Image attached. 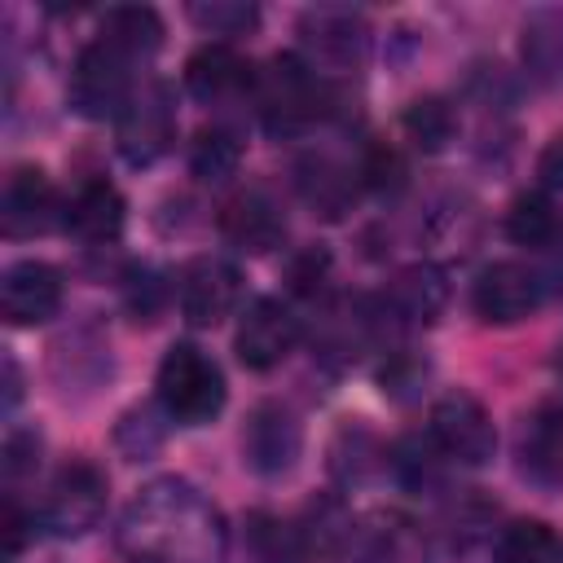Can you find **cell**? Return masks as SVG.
Returning <instances> with one entry per match:
<instances>
[{"label": "cell", "instance_id": "cell-11", "mask_svg": "<svg viewBox=\"0 0 563 563\" xmlns=\"http://www.w3.org/2000/svg\"><path fill=\"white\" fill-rule=\"evenodd\" d=\"M299 343V317L290 312V303L260 295L246 303L238 334H233V352L246 369H273L282 365Z\"/></svg>", "mask_w": 563, "mask_h": 563}, {"label": "cell", "instance_id": "cell-30", "mask_svg": "<svg viewBox=\"0 0 563 563\" xmlns=\"http://www.w3.org/2000/svg\"><path fill=\"white\" fill-rule=\"evenodd\" d=\"M330 273H334V260H330V251H325L321 242L299 246V251L290 255V264H286V282H290V290H295L299 299H321Z\"/></svg>", "mask_w": 563, "mask_h": 563}, {"label": "cell", "instance_id": "cell-26", "mask_svg": "<svg viewBox=\"0 0 563 563\" xmlns=\"http://www.w3.org/2000/svg\"><path fill=\"white\" fill-rule=\"evenodd\" d=\"M497 563H563V537L545 519H510L497 532Z\"/></svg>", "mask_w": 563, "mask_h": 563}, {"label": "cell", "instance_id": "cell-31", "mask_svg": "<svg viewBox=\"0 0 563 563\" xmlns=\"http://www.w3.org/2000/svg\"><path fill=\"white\" fill-rule=\"evenodd\" d=\"M114 440H119V449H123L132 462H141V457H150V453L163 444V427L154 422V409L141 405V409H128V413H123V422L114 427Z\"/></svg>", "mask_w": 563, "mask_h": 563}, {"label": "cell", "instance_id": "cell-19", "mask_svg": "<svg viewBox=\"0 0 563 563\" xmlns=\"http://www.w3.org/2000/svg\"><path fill=\"white\" fill-rule=\"evenodd\" d=\"M444 303H449V277L440 264L400 268L378 299V308H383V317H391V325H431L444 312Z\"/></svg>", "mask_w": 563, "mask_h": 563}, {"label": "cell", "instance_id": "cell-15", "mask_svg": "<svg viewBox=\"0 0 563 563\" xmlns=\"http://www.w3.org/2000/svg\"><path fill=\"white\" fill-rule=\"evenodd\" d=\"M220 233H224L229 246H238L246 255H264V251L286 242V216H282V207H277V198L268 189L251 185V189H242V194H233L224 202Z\"/></svg>", "mask_w": 563, "mask_h": 563}, {"label": "cell", "instance_id": "cell-34", "mask_svg": "<svg viewBox=\"0 0 563 563\" xmlns=\"http://www.w3.org/2000/svg\"><path fill=\"white\" fill-rule=\"evenodd\" d=\"M356 176H361L369 189H396V185L405 180V163H400L396 150H387V145H369L365 158H361V167H356Z\"/></svg>", "mask_w": 563, "mask_h": 563}, {"label": "cell", "instance_id": "cell-20", "mask_svg": "<svg viewBox=\"0 0 563 563\" xmlns=\"http://www.w3.org/2000/svg\"><path fill=\"white\" fill-rule=\"evenodd\" d=\"M519 466L537 484H563V405L545 400L523 418Z\"/></svg>", "mask_w": 563, "mask_h": 563}, {"label": "cell", "instance_id": "cell-29", "mask_svg": "<svg viewBox=\"0 0 563 563\" xmlns=\"http://www.w3.org/2000/svg\"><path fill=\"white\" fill-rule=\"evenodd\" d=\"M189 22L207 35H246L255 31L260 9L242 0H211V4H189Z\"/></svg>", "mask_w": 563, "mask_h": 563}, {"label": "cell", "instance_id": "cell-25", "mask_svg": "<svg viewBox=\"0 0 563 563\" xmlns=\"http://www.w3.org/2000/svg\"><path fill=\"white\" fill-rule=\"evenodd\" d=\"M97 35L110 40V44H119L128 57L145 62L163 44V18L150 4H114V9L101 13V31Z\"/></svg>", "mask_w": 563, "mask_h": 563}, {"label": "cell", "instance_id": "cell-6", "mask_svg": "<svg viewBox=\"0 0 563 563\" xmlns=\"http://www.w3.org/2000/svg\"><path fill=\"white\" fill-rule=\"evenodd\" d=\"M299 48L303 62L330 75H352L369 57V22L343 4H317L299 18Z\"/></svg>", "mask_w": 563, "mask_h": 563}, {"label": "cell", "instance_id": "cell-27", "mask_svg": "<svg viewBox=\"0 0 563 563\" xmlns=\"http://www.w3.org/2000/svg\"><path fill=\"white\" fill-rule=\"evenodd\" d=\"M400 128H405V136H409L422 154H440V150H449V141L457 136V110H453L444 97H418V101L405 106Z\"/></svg>", "mask_w": 563, "mask_h": 563}, {"label": "cell", "instance_id": "cell-7", "mask_svg": "<svg viewBox=\"0 0 563 563\" xmlns=\"http://www.w3.org/2000/svg\"><path fill=\"white\" fill-rule=\"evenodd\" d=\"M427 440L457 466H488L497 453V427L471 391H444L427 413Z\"/></svg>", "mask_w": 563, "mask_h": 563}, {"label": "cell", "instance_id": "cell-5", "mask_svg": "<svg viewBox=\"0 0 563 563\" xmlns=\"http://www.w3.org/2000/svg\"><path fill=\"white\" fill-rule=\"evenodd\" d=\"M132 66H136V57H128L119 44H110L101 35L92 44H84L70 66V110L84 119H119L136 92Z\"/></svg>", "mask_w": 563, "mask_h": 563}, {"label": "cell", "instance_id": "cell-16", "mask_svg": "<svg viewBox=\"0 0 563 563\" xmlns=\"http://www.w3.org/2000/svg\"><path fill=\"white\" fill-rule=\"evenodd\" d=\"M185 88L207 106H224L238 101L242 92H255V66L233 44L211 40L185 62Z\"/></svg>", "mask_w": 563, "mask_h": 563}, {"label": "cell", "instance_id": "cell-33", "mask_svg": "<svg viewBox=\"0 0 563 563\" xmlns=\"http://www.w3.org/2000/svg\"><path fill=\"white\" fill-rule=\"evenodd\" d=\"M40 449H44V440H40V431H31V427H13L9 435H4V479L9 484H18L22 475H31L35 466H40Z\"/></svg>", "mask_w": 563, "mask_h": 563}, {"label": "cell", "instance_id": "cell-23", "mask_svg": "<svg viewBox=\"0 0 563 563\" xmlns=\"http://www.w3.org/2000/svg\"><path fill=\"white\" fill-rule=\"evenodd\" d=\"M356 180H361V176L347 172V167H339L330 154H312V158H303V163L295 167V185H299L303 202H308L317 216H325V220H339V216L352 207Z\"/></svg>", "mask_w": 563, "mask_h": 563}, {"label": "cell", "instance_id": "cell-24", "mask_svg": "<svg viewBox=\"0 0 563 563\" xmlns=\"http://www.w3.org/2000/svg\"><path fill=\"white\" fill-rule=\"evenodd\" d=\"M246 563H308V541L299 519H282L268 510L246 515Z\"/></svg>", "mask_w": 563, "mask_h": 563}, {"label": "cell", "instance_id": "cell-10", "mask_svg": "<svg viewBox=\"0 0 563 563\" xmlns=\"http://www.w3.org/2000/svg\"><path fill=\"white\" fill-rule=\"evenodd\" d=\"M242 299V273L220 255H194L176 277L180 317L198 330L220 325Z\"/></svg>", "mask_w": 563, "mask_h": 563}, {"label": "cell", "instance_id": "cell-12", "mask_svg": "<svg viewBox=\"0 0 563 563\" xmlns=\"http://www.w3.org/2000/svg\"><path fill=\"white\" fill-rule=\"evenodd\" d=\"M303 453V431H299V418L277 405V400H264L251 409L246 427H242V457L255 475L264 479H277V475H290L295 462Z\"/></svg>", "mask_w": 563, "mask_h": 563}, {"label": "cell", "instance_id": "cell-14", "mask_svg": "<svg viewBox=\"0 0 563 563\" xmlns=\"http://www.w3.org/2000/svg\"><path fill=\"white\" fill-rule=\"evenodd\" d=\"M62 308V273L48 260H18L0 277V312L9 325H44Z\"/></svg>", "mask_w": 563, "mask_h": 563}, {"label": "cell", "instance_id": "cell-4", "mask_svg": "<svg viewBox=\"0 0 563 563\" xmlns=\"http://www.w3.org/2000/svg\"><path fill=\"white\" fill-rule=\"evenodd\" d=\"M106 497H110L106 471L97 462H88V457H70L48 479V493H44L35 519L53 537H84V532H92L101 523Z\"/></svg>", "mask_w": 563, "mask_h": 563}, {"label": "cell", "instance_id": "cell-2", "mask_svg": "<svg viewBox=\"0 0 563 563\" xmlns=\"http://www.w3.org/2000/svg\"><path fill=\"white\" fill-rule=\"evenodd\" d=\"M255 110L273 136H299L334 110L330 79L303 62V53H273L255 70Z\"/></svg>", "mask_w": 563, "mask_h": 563}, {"label": "cell", "instance_id": "cell-36", "mask_svg": "<svg viewBox=\"0 0 563 563\" xmlns=\"http://www.w3.org/2000/svg\"><path fill=\"white\" fill-rule=\"evenodd\" d=\"M537 180H541L545 194L563 189V132H554V136L545 141V150H541V158H537Z\"/></svg>", "mask_w": 563, "mask_h": 563}, {"label": "cell", "instance_id": "cell-1", "mask_svg": "<svg viewBox=\"0 0 563 563\" xmlns=\"http://www.w3.org/2000/svg\"><path fill=\"white\" fill-rule=\"evenodd\" d=\"M123 563H229L220 506L180 475L150 479L119 519Z\"/></svg>", "mask_w": 563, "mask_h": 563}, {"label": "cell", "instance_id": "cell-18", "mask_svg": "<svg viewBox=\"0 0 563 563\" xmlns=\"http://www.w3.org/2000/svg\"><path fill=\"white\" fill-rule=\"evenodd\" d=\"M347 554L352 563H422L427 541H422V528L400 510H374L361 523H352Z\"/></svg>", "mask_w": 563, "mask_h": 563}, {"label": "cell", "instance_id": "cell-22", "mask_svg": "<svg viewBox=\"0 0 563 563\" xmlns=\"http://www.w3.org/2000/svg\"><path fill=\"white\" fill-rule=\"evenodd\" d=\"M506 238L515 246H528V251H550L563 242V211L554 202V194L545 189H523L510 198L506 207Z\"/></svg>", "mask_w": 563, "mask_h": 563}, {"label": "cell", "instance_id": "cell-13", "mask_svg": "<svg viewBox=\"0 0 563 563\" xmlns=\"http://www.w3.org/2000/svg\"><path fill=\"white\" fill-rule=\"evenodd\" d=\"M62 220V202L57 189L48 180L44 167L35 163H18L4 176V194H0V229L4 238H40Z\"/></svg>", "mask_w": 563, "mask_h": 563}, {"label": "cell", "instance_id": "cell-9", "mask_svg": "<svg viewBox=\"0 0 563 563\" xmlns=\"http://www.w3.org/2000/svg\"><path fill=\"white\" fill-rule=\"evenodd\" d=\"M541 299H545V277L519 260L488 264L471 286V308L488 325H515V321L532 317L541 308Z\"/></svg>", "mask_w": 563, "mask_h": 563}, {"label": "cell", "instance_id": "cell-38", "mask_svg": "<svg viewBox=\"0 0 563 563\" xmlns=\"http://www.w3.org/2000/svg\"><path fill=\"white\" fill-rule=\"evenodd\" d=\"M554 369H559V378H563V343H559V352H554Z\"/></svg>", "mask_w": 563, "mask_h": 563}, {"label": "cell", "instance_id": "cell-21", "mask_svg": "<svg viewBox=\"0 0 563 563\" xmlns=\"http://www.w3.org/2000/svg\"><path fill=\"white\" fill-rule=\"evenodd\" d=\"M519 57L532 84L563 88V9H532L523 18Z\"/></svg>", "mask_w": 563, "mask_h": 563}, {"label": "cell", "instance_id": "cell-17", "mask_svg": "<svg viewBox=\"0 0 563 563\" xmlns=\"http://www.w3.org/2000/svg\"><path fill=\"white\" fill-rule=\"evenodd\" d=\"M123 194L106 176H88L75 185V194L62 202V229L79 238L84 246H106L123 233Z\"/></svg>", "mask_w": 563, "mask_h": 563}, {"label": "cell", "instance_id": "cell-32", "mask_svg": "<svg viewBox=\"0 0 563 563\" xmlns=\"http://www.w3.org/2000/svg\"><path fill=\"white\" fill-rule=\"evenodd\" d=\"M163 299H167V286L158 282L154 268H132L128 282H123V303L136 321H154L163 312Z\"/></svg>", "mask_w": 563, "mask_h": 563}, {"label": "cell", "instance_id": "cell-3", "mask_svg": "<svg viewBox=\"0 0 563 563\" xmlns=\"http://www.w3.org/2000/svg\"><path fill=\"white\" fill-rule=\"evenodd\" d=\"M154 391H158V409L180 427H207L211 418H220L229 400L224 369L198 343H172L163 352Z\"/></svg>", "mask_w": 563, "mask_h": 563}, {"label": "cell", "instance_id": "cell-35", "mask_svg": "<svg viewBox=\"0 0 563 563\" xmlns=\"http://www.w3.org/2000/svg\"><path fill=\"white\" fill-rule=\"evenodd\" d=\"M422 378H427V361H418V356H409V352H396L387 365H383V374H378V383H383V391H391V396H409L413 387H422Z\"/></svg>", "mask_w": 563, "mask_h": 563}, {"label": "cell", "instance_id": "cell-37", "mask_svg": "<svg viewBox=\"0 0 563 563\" xmlns=\"http://www.w3.org/2000/svg\"><path fill=\"white\" fill-rule=\"evenodd\" d=\"M18 396H22V387H18V365H13V356H4V405L13 409Z\"/></svg>", "mask_w": 563, "mask_h": 563}, {"label": "cell", "instance_id": "cell-28", "mask_svg": "<svg viewBox=\"0 0 563 563\" xmlns=\"http://www.w3.org/2000/svg\"><path fill=\"white\" fill-rule=\"evenodd\" d=\"M238 163H242V145L220 123L198 128V136L189 141V172L207 185H224L229 176H238Z\"/></svg>", "mask_w": 563, "mask_h": 563}, {"label": "cell", "instance_id": "cell-8", "mask_svg": "<svg viewBox=\"0 0 563 563\" xmlns=\"http://www.w3.org/2000/svg\"><path fill=\"white\" fill-rule=\"evenodd\" d=\"M176 141V101L163 79H150L132 92L123 114L114 119V145L132 167L158 163Z\"/></svg>", "mask_w": 563, "mask_h": 563}]
</instances>
